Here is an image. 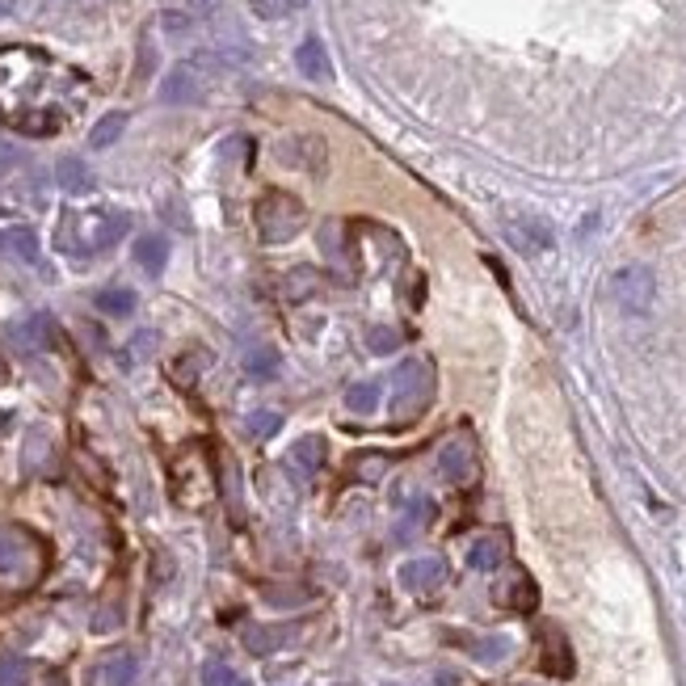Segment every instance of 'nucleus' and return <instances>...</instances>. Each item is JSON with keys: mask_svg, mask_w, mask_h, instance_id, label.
<instances>
[{"mask_svg": "<svg viewBox=\"0 0 686 686\" xmlns=\"http://www.w3.org/2000/svg\"><path fill=\"white\" fill-rule=\"evenodd\" d=\"M434 400V362L430 358H405L392 375V421L400 430L430 409Z\"/></svg>", "mask_w": 686, "mask_h": 686, "instance_id": "f257e3e1", "label": "nucleus"}, {"mask_svg": "<svg viewBox=\"0 0 686 686\" xmlns=\"http://www.w3.org/2000/svg\"><path fill=\"white\" fill-rule=\"evenodd\" d=\"M253 219H257V236L266 240V245H282V240H291V236L304 232L308 211H304V203H299L295 194H287V190H270V194L257 203Z\"/></svg>", "mask_w": 686, "mask_h": 686, "instance_id": "f03ea898", "label": "nucleus"}, {"mask_svg": "<svg viewBox=\"0 0 686 686\" xmlns=\"http://www.w3.org/2000/svg\"><path fill=\"white\" fill-rule=\"evenodd\" d=\"M611 295H615V304H619L623 312L640 316V312L653 308V299H657V278H653L649 266H623V270H615V278H611Z\"/></svg>", "mask_w": 686, "mask_h": 686, "instance_id": "7ed1b4c3", "label": "nucleus"}, {"mask_svg": "<svg viewBox=\"0 0 686 686\" xmlns=\"http://www.w3.org/2000/svg\"><path fill=\"white\" fill-rule=\"evenodd\" d=\"M207 72L194 64V59H186V64H177L165 80H160V102L165 106H198L207 97Z\"/></svg>", "mask_w": 686, "mask_h": 686, "instance_id": "20e7f679", "label": "nucleus"}, {"mask_svg": "<svg viewBox=\"0 0 686 686\" xmlns=\"http://www.w3.org/2000/svg\"><path fill=\"white\" fill-rule=\"evenodd\" d=\"M506 240L518 249V253H548L556 245V236H552V224L548 219H539V215H510L506 219Z\"/></svg>", "mask_w": 686, "mask_h": 686, "instance_id": "39448f33", "label": "nucleus"}, {"mask_svg": "<svg viewBox=\"0 0 686 686\" xmlns=\"http://www.w3.org/2000/svg\"><path fill=\"white\" fill-rule=\"evenodd\" d=\"M438 476L447 484H472L476 480V451L468 438H451L438 451Z\"/></svg>", "mask_w": 686, "mask_h": 686, "instance_id": "423d86ee", "label": "nucleus"}, {"mask_svg": "<svg viewBox=\"0 0 686 686\" xmlns=\"http://www.w3.org/2000/svg\"><path fill=\"white\" fill-rule=\"evenodd\" d=\"M442 581H447V560L442 556H417L400 569V585L409 594H434Z\"/></svg>", "mask_w": 686, "mask_h": 686, "instance_id": "0eeeda50", "label": "nucleus"}, {"mask_svg": "<svg viewBox=\"0 0 686 686\" xmlns=\"http://www.w3.org/2000/svg\"><path fill=\"white\" fill-rule=\"evenodd\" d=\"M325 438H320V434H304V438H295L291 442V451L287 455H282V463H287V472L291 476H299V480H308L316 468H320V463H325Z\"/></svg>", "mask_w": 686, "mask_h": 686, "instance_id": "6e6552de", "label": "nucleus"}, {"mask_svg": "<svg viewBox=\"0 0 686 686\" xmlns=\"http://www.w3.org/2000/svg\"><path fill=\"white\" fill-rule=\"evenodd\" d=\"M9 341H13V350H22V354L47 350V341H51V316L34 312L26 320H17V325H9Z\"/></svg>", "mask_w": 686, "mask_h": 686, "instance_id": "1a4fd4ad", "label": "nucleus"}, {"mask_svg": "<svg viewBox=\"0 0 686 686\" xmlns=\"http://www.w3.org/2000/svg\"><path fill=\"white\" fill-rule=\"evenodd\" d=\"M295 68L304 72L308 80H333V64H329V51L320 38H304L295 47Z\"/></svg>", "mask_w": 686, "mask_h": 686, "instance_id": "9d476101", "label": "nucleus"}, {"mask_svg": "<svg viewBox=\"0 0 686 686\" xmlns=\"http://www.w3.org/2000/svg\"><path fill=\"white\" fill-rule=\"evenodd\" d=\"M539 665H543V674H552V678H569L573 674V649L564 644V636L556 628L543 632V657H539Z\"/></svg>", "mask_w": 686, "mask_h": 686, "instance_id": "9b49d317", "label": "nucleus"}, {"mask_svg": "<svg viewBox=\"0 0 686 686\" xmlns=\"http://www.w3.org/2000/svg\"><path fill=\"white\" fill-rule=\"evenodd\" d=\"M468 564L476 573H497L506 564V535H480L468 548Z\"/></svg>", "mask_w": 686, "mask_h": 686, "instance_id": "f8f14e48", "label": "nucleus"}, {"mask_svg": "<svg viewBox=\"0 0 686 686\" xmlns=\"http://www.w3.org/2000/svg\"><path fill=\"white\" fill-rule=\"evenodd\" d=\"M0 253H9L13 261H22V266H38V261H43L34 228H9V232H0Z\"/></svg>", "mask_w": 686, "mask_h": 686, "instance_id": "ddd939ff", "label": "nucleus"}, {"mask_svg": "<svg viewBox=\"0 0 686 686\" xmlns=\"http://www.w3.org/2000/svg\"><path fill=\"white\" fill-rule=\"evenodd\" d=\"M135 261H139V270L152 274V278L165 274V266H169V240L156 236V232L139 236V240H135Z\"/></svg>", "mask_w": 686, "mask_h": 686, "instance_id": "4468645a", "label": "nucleus"}, {"mask_svg": "<svg viewBox=\"0 0 686 686\" xmlns=\"http://www.w3.org/2000/svg\"><path fill=\"white\" fill-rule=\"evenodd\" d=\"M55 181H59V190H68V194H89L93 190V173L85 160H76V156H64L55 165Z\"/></svg>", "mask_w": 686, "mask_h": 686, "instance_id": "2eb2a0df", "label": "nucleus"}, {"mask_svg": "<svg viewBox=\"0 0 686 686\" xmlns=\"http://www.w3.org/2000/svg\"><path fill=\"white\" fill-rule=\"evenodd\" d=\"M316 291H320V270H312V266H295L282 278V299H291V304H304Z\"/></svg>", "mask_w": 686, "mask_h": 686, "instance_id": "dca6fc26", "label": "nucleus"}, {"mask_svg": "<svg viewBox=\"0 0 686 686\" xmlns=\"http://www.w3.org/2000/svg\"><path fill=\"white\" fill-rule=\"evenodd\" d=\"M501 607H510V611H518V615L535 611V607H539V590H535V581H531L527 573H514L510 590H501Z\"/></svg>", "mask_w": 686, "mask_h": 686, "instance_id": "f3484780", "label": "nucleus"}, {"mask_svg": "<svg viewBox=\"0 0 686 686\" xmlns=\"http://www.w3.org/2000/svg\"><path fill=\"white\" fill-rule=\"evenodd\" d=\"M135 674H139L135 653H114V657L102 661V670H97V678H102L106 686H131Z\"/></svg>", "mask_w": 686, "mask_h": 686, "instance_id": "a211bd4d", "label": "nucleus"}, {"mask_svg": "<svg viewBox=\"0 0 686 686\" xmlns=\"http://www.w3.org/2000/svg\"><path fill=\"white\" fill-rule=\"evenodd\" d=\"M123 131H127V114L114 110V114H106L102 123L89 131V148H97V152H102V148H114L118 139H123Z\"/></svg>", "mask_w": 686, "mask_h": 686, "instance_id": "6ab92c4d", "label": "nucleus"}, {"mask_svg": "<svg viewBox=\"0 0 686 686\" xmlns=\"http://www.w3.org/2000/svg\"><path fill=\"white\" fill-rule=\"evenodd\" d=\"M135 291L131 287H106V291H97V308H102L106 316H114V320H123V316H131L135 312Z\"/></svg>", "mask_w": 686, "mask_h": 686, "instance_id": "aec40b11", "label": "nucleus"}, {"mask_svg": "<svg viewBox=\"0 0 686 686\" xmlns=\"http://www.w3.org/2000/svg\"><path fill=\"white\" fill-rule=\"evenodd\" d=\"M278 367H282V358H278L274 346H249V350H245V371H249L253 379H274Z\"/></svg>", "mask_w": 686, "mask_h": 686, "instance_id": "412c9836", "label": "nucleus"}, {"mask_svg": "<svg viewBox=\"0 0 686 686\" xmlns=\"http://www.w3.org/2000/svg\"><path fill=\"white\" fill-rule=\"evenodd\" d=\"M400 346H405V333H396L392 325H371L367 329V350L375 358H392Z\"/></svg>", "mask_w": 686, "mask_h": 686, "instance_id": "4be33fe9", "label": "nucleus"}, {"mask_svg": "<svg viewBox=\"0 0 686 686\" xmlns=\"http://www.w3.org/2000/svg\"><path fill=\"white\" fill-rule=\"evenodd\" d=\"M346 409L358 413V417H367L379 409V383H354V388L346 392Z\"/></svg>", "mask_w": 686, "mask_h": 686, "instance_id": "5701e85b", "label": "nucleus"}, {"mask_svg": "<svg viewBox=\"0 0 686 686\" xmlns=\"http://www.w3.org/2000/svg\"><path fill=\"white\" fill-rule=\"evenodd\" d=\"M282 640H287V632H278V628H249L245 632V649L253 657H270Z\"/></svg>", "mask_w": 686, "mask_h": 686, "instance_id": "b1692460", "label": "nucleus"}, {"mask_svg": "<svg viewBox=\"0 0 686 686\" xmlns=\"http://www.w3.org/2000/svg\"><path fill=\"white\" fill-rule=\"evenodd\" d=\"M383 472H388V455H379V451H362V455H354V476H358V480L375 484V480H383Z\"/></svg>", "mask_w": 686, "mask_h": 686, "instance_id": "393cba45", "label": "nucleus"}, {"mask_svg": "<svg viewBox=\"0 0 686 686\" xmlns=\"http://www.w3.org/2000/svg\"><path fill=\"white\" fill-rule=\"evenodd\" d=\"M245 430H249L253 438H274V434L282 430V413H274V409L249 413V417H245Z\"/></svg>", "mask_w": 686, "mask_h": 686, "instance_id": "a878e982", "label": "nucleus"}, {"mask_svg": "<svg viewBox=\"0 0 686 686\" xmlns=\"http://www.w3.org/2000/svg\"><path fill=\"white\" fill-rule=\"evenodd\" d=\"M430 518H434V501H426V497H413V501H409V514H405V522H400V539H405V535H413L417 527H426Z\"/></svg>", "mask_w": 686, "mask_h": 686, "instance_id": "bb28decb", "label": "nucleus"}, {"mask_svg": "<svg viewBox=\"0 0 686 686\" xmlns=\"http://www.w3.org/2000/svg\"><path fill=\"white\" fill-rule=\"evenodd\" d=\"M22 564V539L13 531H0V573H13Z\"/></svg>", "mask_w": 686, "mask_h": 686, "instance_id": "cd10ccee", "label": "nucleus"}, {"mask_svg": "<svg viewBox=\"0 0 686 686\" xmlns=\"http://www.w3.org/2000/svg\"><path fill=\"white\" fill-rule=\"evenodd\" d=\"M203 682L207 686H249L245 678H236V670H228L224 661H211L207 670H203Z\"/></svg>", "mask_w": 686, "mask_h": 686, "instance_id": "c85d7f7f", "label": "nucleus"}, {"mask_svg": "<svg viewBox=\"0 0 686 686\" xmlns=\"http://www.w3.org/2000/svg\"><path fill=\"white\" fill-rule=\"evenodd\" d=\"M249 9L261 17V22H278V17H287L295 5L291 0H249Z\"/></svg>", "mask_w": 686, "mask_h": 686, "instance_id": "c756f323", "label": "nucleus"}, {"mask_svg": "<svg viewBox=\"0 0 686 686\" xmlns=\"http://www.w3.org/2000/svg\"><path fill=\"white\" fill-rule=\"evenodd\" d=\"M472 653H476L480 661H501V657L510 653V640H506V636H489V640H476V644H472Z\"/></svg>", "mask_w": 686, "mask_h": 686, "instance_id": "7c9ffc66", "label": "nucleus"}, {"mask_svg": "<svg viewBox=\"0 0 686 686\" xmlns=\"http://www.w3.org/2000/svg\"><path fill=\"white\" fill-rule=\"evenodd\" d=\"M0 686H26V661H0Z\"/></svg>", "mask_w": 686, "mask_h": 686, "instance_id": "2f4dec72", "label": "nucleus"}, {"mask_svg": "<svg viewBox=\"0 0 686 686\" xmlns=\"http://www.w3.org/2000/svg\"><path fill=\"white\" fill-rule=\"evenodd\" d=\"M190 26H194V22H190L186 13H165V30H169V34H186Z\"/></svg>", "mask_w": 686, "mask_h": 686, "instance_id": "473e14b6", "label": "nucleus"}, {"mask_svg": "<svg viewBox=\"0 0 686 686\" xmlns=\"http://www.w3.org/2000/svg\"><path fill=\"white\" fill-rule=\"evenodd\" d=\"M13 165H17V152L9 144H0V173H9Z\"/></svg>", "mask_w": 686, "mask_h": 686, "instance_id": "72a5a7b5", "label": "nucleus"}, {"mask_svg": "<svg viewBox=\"0 0 686 686\" xmlns=\"http://www.w3.org/2000/svg\"><path fill=\"white\" fill-rule=\"evenodd\" d=\"M0 383H9V362L0 358Z\"/></svg>", "mask_w": 686, "mask_h": 686, "instance_id": "f704fd0d", "label": "nucleus"}, {"mask_svg": "<svg viewBox=\"0 0 686 686\" xmlns=\"http://www.w3.org/2000/svg\"><path fill=\"white\" fill-rule=\"evenodd\" d=\"M13 13V0H0V17H9Z\"/></svg>", "mask_w": 686, "mask_h": 686, "instance_id": "c9c22d12", "label": "nucleus"}]
</instances>
